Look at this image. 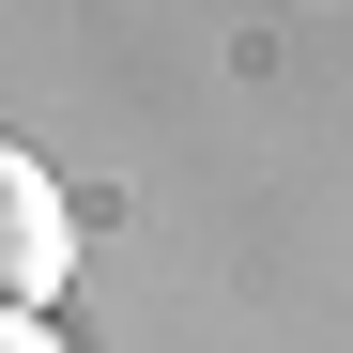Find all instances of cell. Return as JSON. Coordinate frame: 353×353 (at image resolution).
<instances>
[{"label": "cell", "mask_w": 353, "mask_h": 353, "mask_svg": "<svg viewBox=\"0 0 353 353\" xmlns=\"http://www.w3.org/2000/svg\"><path fill=\"white\" fill-rule=\"evenodd\" d=\"M62 276H77V200L46 154L0 139V307H62Z\"/></svg>", "instance_id": "1"}, {"label": "cell", "mask_w": 353, "mask_h": 353, "mask_svg": "<svg viewBox=\"0 0 353 353\" xmlns=\"http://www.w3.org/2000/svg\"><path fill=\"white\" fill-rule=\"evenodd\" d=\"M0 353H62V338H46V307H0Z\"/></svg>", "instance_id": "2"}]
</instances>
